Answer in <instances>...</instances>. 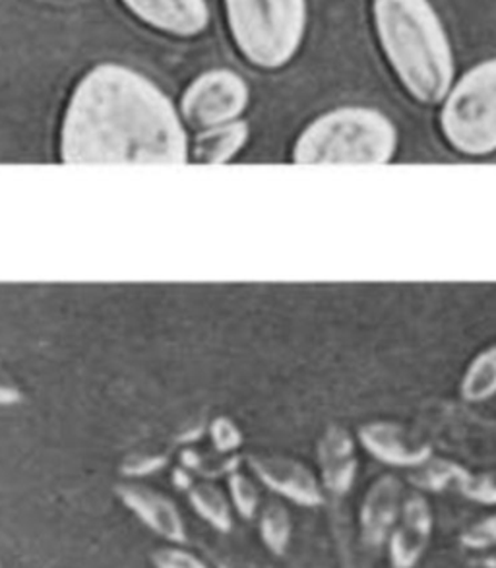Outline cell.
I'll use <instances>...</instances> for the list:
<instances>
[{"mask_svg": "<svg viewBox=\"0 0 496 568\" xmlns=\"http://www.w3.org/2000/svg\"><path fill=\"white\" fill-rule=\"evenodd\" d=\"M160 468H163V458H158V456L134 458L130 462V466H124L123 474L129 477L150 476Z\"/></svg>", "mask_w": 496, "mask_h": 568, "instance_id": "cell-24", "label": "cell"}, {"mask_svg": "<svg viewBox=\"0 0 496 568\" xmlns=\"http://www.w3.org/2000/svg\"><path fill=\"white\" fill-rule=\"evenodd\" d=\"M479 568H496V555H490V557H485L482 562H479Z\"/></svg>", "mask_w": 496, "mask_h": 568, "instance_id": "cell-26", "label": "cell"}, {"mask_svg": "<svg viewBox=\"0 0 496 568\" xmlns=\"http://www.w3.org/2000/svg\"><path fill=\"white\" fill-rule=\"evenodd\" d=\"M117 499L144 524L148 530L169 544L183 546L189 541V531L183 515L173 499L165 493L140 481H123L115 485Z\"/></svg>", "mask_w": 496, "mask_h": 568, "instance_id": "cell-8", "label": "cell"}, {"mask_svg": "<svg viewBox=\"0 0 496 568\" xmlns=\"http://www.w3.org/2000/svg\"><path fill=\"white\" fill-rule=\"evenodd\" d=\"M374 36L397 84L421 105H441L456 82L451 36L425 0L373 4Z\"/></svg>", "mask_w": 496, "mask_h": 568, "instance_id": "cell-2", "label": "cell"}, {"mask_svg": "<svg viewBox=\"0 0 496 568\" xmlns=\"http://www.w3.org/2000/svg\"><path fill=\"white\" fill-rule=\"evenodd\" d=\"M435 531V515L423 493H412L404 500L396 526L389 534V561L394 568H415Z\"/></svg>", "mask_w": 496, "mask_h": 568, "instance_id": "cell-10", "label": "cell"}, {"mask_svg": "<svg viewBox=\"0 0 496 568\" xmlns=\"http://www.w3.org/2000/svg\"><path fill=\"white\" fill-rule=\"evenodd\" d=\"M227 491H230L231 505L235 507L239 516L251 523L256 518L260 507V493L251 477L243 476L241 471L231 474L227 481Z\"/></svg>", "mask_w": 496, "mask_h": 568, "instance_id": "cell-19", "label": "cell"}, {"mask_svg": "<svg viewBox=\"0 0 496 568\" xmlns=\"http://www.w3.org/2000/svg\"><path fill=\"white\" fill-rule=\"evenodd\" d=\"M251 90L235 70L214 69L192 80L181 100L184 124L210 131L223 124L237 123L249 105Z\"/></svg>", "mask_w": 496, "mask_h": 568, "instance_id": "cell-6", "label": "cell"}, {"mask_svg": "<svg viewBox=\"0 0 496 568\" xmlns=\"http://www.w3.org/2000/svg\"><path fill=\"white\" fill-rule=\"evenodd\" d=\"M318 469L324 491L334 497H344L352 491L357 474V443L350 430L342 425H330L318 440Z\"/></svg>", "mask_w": 496, "mask_h": 568, "instance_id": "cell-13", "label": "cell"}, {"mask_svg": "<svg viewBox=\"0 0 496 568\" xmlns=\"http://www.w3.org/2000/svg\"><path fill=\"white\" fill-rule=\"evenodd\" d=\"M462 546L474 551H485L496 546V515L485 516L482 520L472 524L462 534Z\"/></svg>", "mask_w": 496, "mask_h": 568, "instance_id": "cell-22", "label": "cell"}, {"mask_svg": "<svg viewBox=\"0 0 496 568\" xmlns=\"http://www.w3.org/2000/svg\"><path fill=\"white\" fill-rule=\"evenodd\" d=\"M225 22L249 64L280 70L297 57L305 41L308 7L301 0L227 2Z\"/></svg>", "mask_w": 496, "mask_h": 568, "instance_id": "cell-4", "label": "cell"}, {"mask_svg": "<svg viewBox=\"0 0 496 568\" xmlns=\"http://www.w3.org/2000/svg\"><path fill=\"white\" fill-rule=\"evenodd\" d=\"M459 493L466 499L493 507L496 505V469H487L479 474H467L464 484L459 485Z\"/></svg>", "mask_w": 496, "mask_h": 568, "instance_id": "cell-20", "label": "cell"}, {"mask_svg": "<svg viewBox=\"0 0 496 568\" xmlns=\"http://www.w3.org/2000/svg\"><path fill=\"white\" fill-rule=\"evenodd\" d=\"M259 530L262 544L270 554L283 557L290 549L291 536H293V523L290 510L280 500H270L260 510Z\"/></svg>", "mask_w": 496, "mask_h": 568, "instance_id": "cell-18", "label": "cell"}, {"mask_svg": "<svg viewBox=\"0 0 496 568\" xmlns=\"http://www.w3.org/2000/svg\"><path fill=\"white\" fill-rule=\"evenodd\" d=\"M23 399V394L10 378L0 373V407L16 406Z\"/></svg>", "mask_w": 496, "mask_h": 568, "instance_id": "cell-25", "label": "cell"}, {"mask_svg": "<svg viewBox=\"0 0 496 568\" xmlns=\"http://www.w3.org/2000/svg\"><path fill=\"white\" fill-rule=\"evenodd\" d=\"M459 394L469 404H482L496 396V342L482 349L467 365Z\"/></svg>", "mask_w": 496, "mask_h": 568, "instance_id": "cell-16", "label": "cell"}, {"mask_svg": "<svg viewBox=\"0 0 496 568\" xmlns=\"http://www.w3.org/2000/svg\"><path fill=\"white\" fill-rule=\"evenodd\" d=\"M399 132L384 111L342 105L322 113L301 131L293 162L303 165H386L394 162Z\"/></svg>", "mask_w": 496, "mask_h": 568, "instance_id": "cell-3", "label": "cell"}, {"mask_svg": "<svg viewBox=\"0 0 496 568\" xmlns=\"http://www.w3.org/2000/svg\"><path fill=\"white\" fill-rule=\"evenodd\" d=\"M124 8L152 30L173 38H196L210 23V8L200 0L126 2Z\"/></svg>", "mask_w": 496, "mask_h": 568, "instance_id": "cell-12", "label": "cell"}, {"mask_svg": "<svg viewBox=\"0 0 496 568\" xmlns=\"http://www.w3.org/2000/svg\"><path fill=\"white\" fill-rule=\"evenodd\" d=\"M67 163H186L191 144L181 111L140 70L103 62L88 70L62 115Z\"/></svg>", "mask_w": 496, "mask_h": 568, "instance_id": "cell-1", "label": "cell"}, {"mask_svg": "<svg viewBox=\"0 0 496 568\" xmlns=\"http://www.w3.org/2000/svg\"><path fill=\"white\" fill-rule=\"evenodd\" d=\"M189 503L194 508V513L210 524L214 530L222 534H231L235 520H233V505L227 499V495L223 489L212 481H199L192 485L189 491Z\"/></svg>", "mask_w": 496, "mask_h": 568, "instance_id": "cell-15", "label": "cell"}, {"mask_svg": "<svg viewBox=\"0 0 496 568\" xmlns=\"http://www.w3.org/2000/svg\"><path fill=\"white\" fill-rule=\"evenodd\" d=\"M404 484L394 474L376 477L361 503L360 524L363 541L373 549L384 546L404 507Z\"/></svg>", "mask_w": 496, "mask_h": 568, "instance_id": "cell-11", "label": "cell"}, {"mask_svg": "<svg viewBox=\"0 0 496 568\" xmlns=\"http://www.w3.org/2000/svg\"><path fill=\"white\" fill-rule=\"evenodd\" d=\"M210 433H212V443H214L215 450H220V453H233L243 443L241 430L235 427V423H231L225 417L215 419L212 427H210Z\"/></svg>", "mask_w": 496, "mask_h": 568, "instance_id": "cell-23", "label": "cell"}, {"mask_svg": "<svg viewBox=\"0 0 496 568\" xmlns=\"http://www.w3.org/2000/svg\"><path fill=\"white\" fill-rule=\"evenodd\" d=\"M357 438L373 458L394 468H419L433 458L431 443L402 423L384 419L365 423Z\"/></svg>", "mask_w": 496, "mask_h": 568, "instance_id": "cell-9", "label": "cell"}, {"mask_svg": "<svg viewBox=\"0 0 496 568\" xmlns=\"http://www.w3.org/2000/svg\"><path fill=\"white\" fill-rule=\"evenodd\" d=\"M249 140V124L245 121L223 124L210 131L199 132L191 155L200 163H227L245 148Z\"/></svg>", "mask_w": 496, "mask_h": 568, "instance_id": "cell-14", "label": "cell"}, {"mask_svg": "<svg viewBox=\"0 0 496 568\" xmlns=\"http://www.w3.org/2000/svg\"><path fill=\"white\" fill-rule=\"evenodd\" d=\"M438 108V131L456 154H496V57L456 78Z\"/></svg>", "mask_w": 496, "mask_h": 568, "instance_id": "cell-5", "label": "cell"}, {"mask_svg": "<svg viewBox=\"0 0 496 568\" xmlns=\"http://www.w3.org/2000/svg\"><path fill=\"white\" fill-rule=\"evenodd\" d=\"M467 471L458 462L448 460V458H428L419 468L412 469L409 481L421 491L443 493L446 489H459L464 484Z\"/></svg>", "mask_w": 496, "mask_h": 568, "instance_id": "cell-17", "label": "cell"}, {"mask_svg": "<svg viewBox=\"0 0 496 568\" xmlns=\"http://www.w3.org/2000/svg\"><path fill=\"white\" fill-rule=\"evenodd\" d=\"M153 568H210L206 562L179 546L153 549L150 555Z\"/></svg>", "mask_w": 496, "mask_h": 568, "instance_id": "cell-21", "label": "cell"}, {"mask_svg": "<svg viewBox=\"0 0 496 568\" xmlns=\"http://www.w3.org/2000/svg\"><path fill=\"white\" fill-rule=\"evenodd\" d=\"M0 568H2V565H0Z\"/></svg>", "mask_w": 496, "mask_h": 568, "instance_id": "cell-27", "label": "cell"}, {"mask_svg": "<svg viewBox=\"0 0 496 568\" xmlns=\"http://www.w3.org/2000/svg\"><path fill=\"white\" fill-rule=\"evenodd\" d=\"M249 468L270 491L297 507L316 508L324 505L326 491L321 477L303 462L282 454H251Z\"/></svg>", "mask_w": 496, "mask_h": 568, "instance_id": "cell-7", "label": "cell"}]
</instances>
